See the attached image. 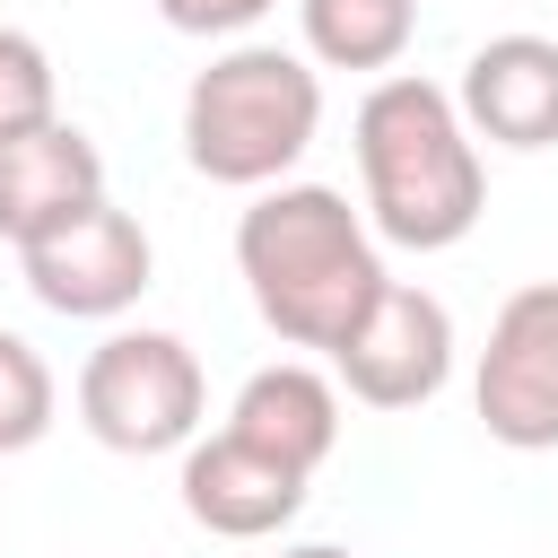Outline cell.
Returning a JSON list of instances; mask_svg holds the SVG:
<instances>
[{
	"label": "cell",
	"instance_id": "1",
	"mask_svg": "<svg viewBox=\"0 0 558 558\" xmlns=\"http://www.w3.org/2000/svg\"><path fill=\"white\" fill-rule=\"evenodd\" d=\"M235 270L253 288V314L288 349H323V357L357 331V314L392 279L366 209H349V192H331V183L253 192V209L235 218Z\"/></svg>",
	"mask_w": 558,
	"mask_h": 558
},
{
	"label": "cell",
	"instance_id": "2",
	"mask_svg": "<svg viewBox=\"0 0 558 558\" xmlns=\"http://www.w3.org/2000/svg\"><path fill=\"white\" fill-rule=\"evenodd\" d=\"M349 148H357V183H366V227L375 244H401V253H445L480 227L488 209V166H480V140L462 131L453 113V87L418 78V70H384L366 96H357V122H349Z\"/></svg>",
	"mask_w": 558,
	"mask_h": 558
},
{
	"label": "cell",
	"instance_id": "3",
	"mask_svg": "<svg viewBox=\"0 0 558 558\" xmlns=\"http://www.w3.org/2000/svg\"><path fill=\"white\" fill-rule=\"evenodd\" d=\"M323 131V70L288 44H227L183 87V157L227 192H270Z\"/></svg>",
	"mask_w": 558,
	"mask_h": 558
},
{
	"label": "cell",
	"instance_id": "4",
	"mask_svg": "<svg viewBox=\"0 0 558 558\" xmlns=\"http://www.w3.org/2000/svg\"><path fill=\"white\" fill-rule=\"evenodd\" d=\"M209 375L174 331H105L78 366V427L105 453H183L201 436Z\"/></svg>",
	"mask_w": 558,
	"mask_h": 558
},
{
	"label": "cell",
	"instance_id": "5",
	"mask_svg": "<svg viewBox=\"0 0 558 558\" xmlns=\"http://www.w3.org/2000/svg\"><path fill=\"white\" fill-rule=\"evenodd\" d=\"M471 401L506 453H558V279H532L497 305Z\"/></svg>",
	"mask_w": 558,
	"mask_h": 558
},
{
	"label": "cell",
	"instance_id": "6",
	"mask_svg": "<svg viewBox=\"0 0 558 558\" xmlns=\"http://www.w3.org/2000/svg\"><path fill=\"white\" fill-rule=\"evenodd\" d=\"M17 270H26V296H35L44 314L113 323V314H131V305L148 296V279H157V244H148V227H140L131 209L96 201V209H78L70 227H52L44 244H26Z\"/></svg>",
	"mask_w": 558,
	"mask_h": 558
},
{
	"label": "cell",
	"instance_id": "7",
	"mask_svg": "<svg viewBox=\"0 0 558 558\" xmlns=\"http://www.w3.org/2000/svg\"><path fill=\"white\" fill-rule=\"evenodd\" d=\"M331 375L366 410H418V401H436L445 375H453V314H445V296L410 288V279H384V296L331 349Z\"/></svg>",
	"mask_w": 558,
	"mask_h": 558
},
{
	"label": "cell",
	"instance_id": "8",
	"mask_svg": "<svg viewBox=\"0 0 558 558\" xmlns=\"http://www.w3.org/2000/svg\"><path fill=\"white\" fill-rule=\"evenodd\" d=\"M453 113L471 140L497 148H558V35H488L471 44L462 78H453Z\"/></svg>",
	"mask_w": 558,
	"mask_h": 558
},
{
	"label": "cell",
	"instance_id": "9",
	"mask_svg": "<svg viewBox=\"0 0 558 558\" xmlns=\"http://www.w3.org/2000/svg\"><path fill=\"white\" fill-rule=\"evenodd\" d=\"M174 488H183V514L201 532H218V541H270V532H288L305 514V471L253 453L227 427L183 445V480Z\"/></svg>",
	"mask_w": 558,
	"mask_h": 558
},
{
	"label": "cell",
	"instance_id": "10",
	"mask_svg": "<svg viewBox=\"0 0 558 558\" xmlns=\"http://www.w3.org/2000/svg\"><path fill=\"white\" fill-rule=\"evenodd\" d=\"M96 201H105V148L78 122H44V131L0 140V244L26 253Z\"/></svg>",
	"mask_w": 558,
	"mask_h": 558
},
{
	"label": "cell",
	"instance_id": "11",
	"mask_svg": "<svg viewBox=\"0 0 558 558\" xmlns=\"http://www.w3.org/2000/svg\"><path fill=\"white\" fill-rule=\"evenodd\" d=\"M227 436H244L253 453L288 462V471H323L331 445H340V384L314 375L305 357H279V366H253L227 401Z\"/></svg>",
	"mask_w": 558,
	"mask_h": 558
},
{
	"label": "cell",
	"instance_id": "12",
	"mask_svg": "<svg viewBox=\"0 0 558 558\" xmlns=\"http://www.w3.org/2000/svg\"><path fill=\"white\" fill-rule=\"evenodd\" d=\"M296 26L323 70H392L418 35V0H296Z\"/></svg>",
	"mask_w": 558,
	"mask_h": 558
},
{
	"label": "cell",
	"instance_id": "13",
	"mask_svg": "<svg viewBox=\"0 0 558 558\" xmlns=\"http://www.w3.org/2000/svg\"><path fill=\"white\" fill-rule=\"evenodd\" d=\"M52 410H61L52 366L35 357V340H26V331H9V323H0V462H9V453H26V445H44V436H52Z\"/></svg>",
	"mask_w": 558,
	"mask_h": 558
},
{
	"label": "cell",
	"instance_id": "14",
	"mask_svg": "<svg viewBox=\"0 0 558 558\" xmlns=\"http://www.w3.org/2000/svg\"><path fill=\"white\" fill-rule=\"evenodd\" d=\"M61 122V70L26 26H0V140Z\"/></svg>",
	"mask_w": 558,
	"mask_h": 558
},
{
	"label": "cell",
	"instance_id": "15",
	"mask_svg": "<svg viewBox=\"0 0 558 558\" xmlns=\"http://www.w3.org/2000/svg\"><path fill=\"white\" fill-rule=\"evenodd\" d=\"M262 9H270V0H157V17H166L174 35H244Z\"/></svg>",
	"mask_w": 558,
	"mask_h": 558
},
{
	"label": "cell",
	"instance_id": "16",
	"mask_svg": "<svg viewBox=\"0 0 558 558\" xmlns=\"http://www.w3.org/2000/svg\"><path fill=\"white\" fill-rule=\"evenodd\" d=\"M279 558H357V549H340V541H288Z\"/></svg>",
	"mask_w": 558,
	"mask_h": 558
}]
</instances>
